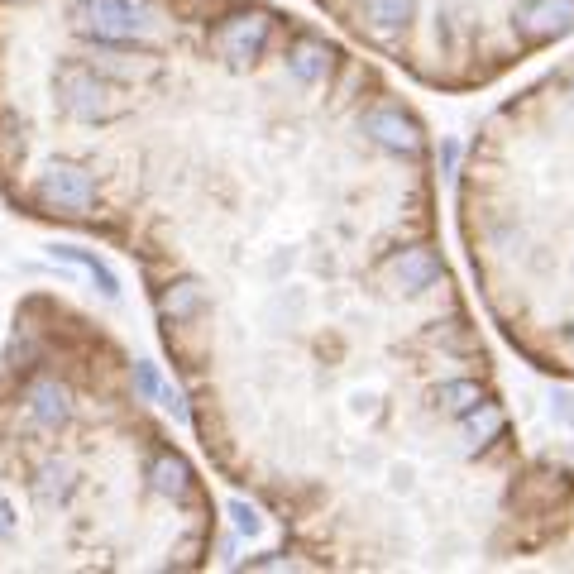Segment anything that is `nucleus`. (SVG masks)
<instances>
[{"label": "nucleus", "instance_id": "nucleus-11", "mask_svg": "<svg viewBox=\"0 0 574 574\" xmlns=\"http://www.w3.org/2000/svg\"><path fill=\"white\" fill-rule=\"evenodd\" d=\"M53 254H58V259H67V264L87 268V273H91V283L101 287V297H120V283H115V273H111L106 264H101L96 254H87V249H72V244H58Z\"/></svg>", "mask_w": 574, "mask_h": 574}, {"label": "nucleus", "instance_id": "nucleus-14", "mask_svg": "<svg viewBox=\"0 0 574 574\" xmlns=\"http://www.w3.org/2000/svg\"><path fill=\"white\" fill-rule=\"evenodd\" d=\"M436 402H441L450 417H464V412H474V407L484 402V388L469 383V378H460V383H445L441 393H436Z\"/></svg>", "mask_w": 574, "mask_h": 574}, {"label": "nucleus", "instance_id": "nucleus-16", "mask_svg": "<svg viewBox=\"0 0 574 574\" xmlns=\"http://www.w3.org/2000/svg\"><path fill=\"white\" fill-rule=\"evenodd\" d=\"M230 522H235V531L254 536V531H259V512L249 508V503H240V498H235V503H230Z\"/></svg>", "mask_w": 574, "mask_h": 574}, {"label": "nucleus", "instance_id": "nucleus-13", "mask_svg": "<svg viewBox=\"0 0 574 574\" xmlns=\"http://www.w3.org/2000/svg\"><path fill=\"white\" fill-rule=\"evenodd\" d=\"M498 431H503V412H498V407H488V402H479L474 412H464V441H469V445L493 441Z\"/></svg>", "mask_w": 574, "mask_h": 574}, {"label": "nucleus", "instance_id": "nucleus-15", "mask_svg": "<svg viewBox=\"0 0 574 574\" xmlns=\"http://www.w3.org/2000/svg\"><path fill=\"white\" fill-rule=\"evenodd\" d=\"M197 307H201V287L197 283H173L168 292H163V302H158V311H163L168 321H182V316H192Z\"/></svg>", "mask_w": 574, "mask_h": 574}, {"label": "nucleus", "instance_id": "nucleus-7", "mask_svg": "<svg viewBox=\"0 0 574 574\" xmlns=\"http://www.w3.org/2000/svg\"><path fill=\"white\" fill-rule=\"evenodd\" d=\"M388 273H393V283L402 292H426V287H436V278H441V259H436V249L417 244V249H402L398 259L388 264Z\"/></svg>", "mask_w": 574, "mask_h": 574}, {"label": "nucleus", "instance_id": "nucleus-17", "mask_svg": "<svg viewBox=\"0 0 574 574\" xmlns=\"http://www.w3.org/2000/svg\"><path fill=\"white\" fill-rule=\"evenodd\" d=\"M134 388H139L144 398H158V388H163V383H158L154 364H134Z\"/></svg>", "mask_w": 574, "mask_h": 574}, {"label": "nucleus", "instance_id": "nucleus-8", "mask_svg": "<svg viewBox=\"0 0 574 574\" xmlns=\"http://www.w3.org/2000/svg\"><path fill=\"white\" fill-rule=\"evenodd\" d=\"M287 72H292V77H297L302 87H316V82H321V77L331 72V53L316 44V39H302V44L287 53Z\"/></svg>", "mask_w": 574, "mask_h": 574}, {"label": "nucleus", "instance_id": "nucleus-1", "mask_svg": "<svg viewBox=\"0 0 574 574\" xmlns=\"http://www.w3.org/2000/svg\"><path fill=\"white\" fill-rule=\"evenodd\" d=\"M72 24L101 44H134V39L154 34V15L134 0H82L72 10Z\"/></svg>", "mask_w": 574, "mask_h": 574}, {"label": "nucleus", "instance_id": "nucleus-2", "mask_svg": "<svg viewBox=\"0 0 574 574\" xmlns=\"http://www.w3.org/2000/svg\"><path fill=\"white\" fill-rule=\"evenodd\" d=\"M58 96H63V111L77 115V120H115V115H125L120 91L106 77L87 72V67H63L58 72Z\"/></svg>", "mask_w": 574, "mask_h": 574}, {"label": "nucleus", "instance_id": "nucleus-18", "mask_svg": "<svg viewBox=\"0 0 574 574\" xmlns=\"http://www.w3.org/2000/svg\"><path fill=\"white\" fill-rule=\"evenodd\" d=\"M158 407H163V412H173V421H187V402H182V393H177V388H158Z\"/></svg>", "mask_w": 574, "mask_h": 574}, {"label": "nucleus", "instance_id": "nucleus-19", "mask_svg": "<svg viewBox=\"0 0 574 574\" xmlns=\"http://www.w3.org/2000/svg\"><path fill=\"white\" fill-rule=\"evenodd\" d=\"M10 527H15V517H10V503L0 498V536H10Z\"/></svg>", "mask_w": 574, "mask_h": 574}, {"label": "nucleus", "instance_id": "nucleus-6", "mask_svg": "<svg viewBox=\"0 0 574 574\" xmlns=\"http://www.w3.org/2000/svg\"><path fill=\"white\" fill-rule=\"evenodd\" d=\"M364 134L374 144H383V149H393V154H417V144H421L417 125L402 111H369L364 115Z\"/></svg>", "mask_w": 574, "mask_h": 574}, {"label": "nucleus", "instance_id": "nucleus-4", "mask_svg": "<svg viewBox=\"0 0 574 574\" xmlns=\"http://www.w3.org/2000/svg\"><path fill=\"white\" fill-rule=\"evenodd\" d=\"M268 29H273L268 15H259V10H240V15H230V20L216 29V48H221V58H230V63H249V58L264 53Z\"/></svg>", "mask_w": 574, "mask_h": 574}, {"label": "nucleus", "instance_id": "nucleus-9", "mask_svg": "<svg viewBox=\"0 0 574 574\" xmlns=\"http://www.w3.org/2000/svg\"><path fill=\"white\" fill-rule=\"evenodd\" d=\"M29 412H34V421L39 426H58V421H67V393L58 388V383H34L29 388Z\"/></svg>", "mask_w": 574, "mask_h": 574}, {"label": "nucleus", "instance_id": "nucleus-3", "mask_svg": "<svg viewBox=\"0 0 574 574\" xmlns=\"http://www.w3.org/2000/svg\"><path fill=\"white\" fill-rule=\"evenodd\" d=\"M39 201L58 206L67 216H82L96 206V177L77 163H53L44 177H39Z\"/></svg>", "mask_w": 574, "mask_h": 574}, {"label": "nucleus", "instance_id": "nucleus-5", "mask_svg": "<svg viewBox=\"0 0 574 574\" xmlns=\"http://www.w3.org/2000/svg\"><path fill=\"white\" fill-rule=\"evenodd\" d=\"M517 29L527 39H560L574 29V0H517Z\"/></svg>", "mask_w": 574, "mask_h": 574}, {"label": "nucleus", "instance_id": "nucleus-12", "mask_svg": "<svg viewBox=\"0 0 574 574\" xmlns=\"http://www.w3.org/2000/svg\"><path fill=\"white\" fill-rule=\"evenodd\" d=\"M359 5H364V15H369L374 29L393 34V29H402V24L412 20V5H417V0H359Z\"/></svg>", "mask_w": 574, "mask_h": 574}, {"label": "nucleus", "instance_id": "nucleus-20", "mask_svg": "<svg viewBox=\"0 0 574 574\" xmlns=\"http://www.w3.org/2000/svg\"><path fill=\"white\" fill-rule=\"evenodd\" d=\"M570 340H574V326H570Z\"/></svg>", "mask_w": 574, "mask_h": 574}, {"label": "nucleus", "instance_id": "nucleus-10", "mask_svg": "<svg viewBox=\"0 0 574 574\" xmlns=\"http://www.w3.org/2000/svg\"><path fill=\"white\" fill-rule=\"evenodd\" d=\"M149 479H154V488L163 493V498H182V493H187V479H192V469H187L182 455H158L154 469H149Z\"/></svg>", "mask_w": 574, "mask_h": 574}]
</instances>
